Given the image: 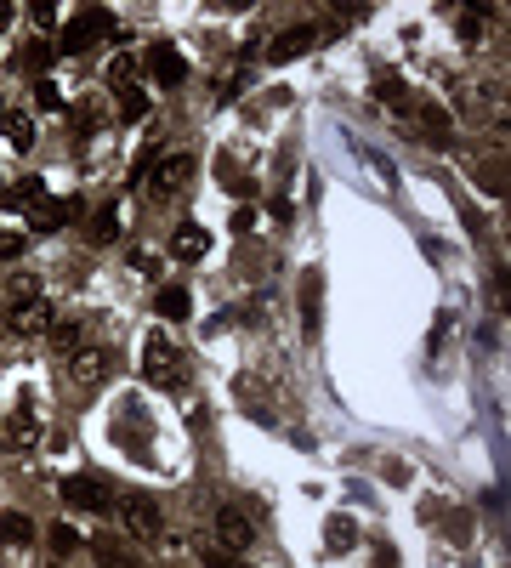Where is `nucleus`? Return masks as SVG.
I'll use <instances>...</instances> for the list:
<instances>
[{"label":"nucleus","mask_w":511,"mask_h":568,"mask_svg":"<svg viewBox=\"0 0 511 568\" xmlns=\"http://www.w3.org/2000/svg\"><path fill=\"white\" fill-rule=\"evenodd\" d=\"M6 23H12V6H6V0H0V29H6Z\"/></svg>","instance_id":"nucleus-36"},{"label":"nucleus","mask_w":511,"mask_h":568,"mask_svg":"<svg viewBox=\"0 0 511 568\" xmlns=\"http://www.w3.org/2000/svg\"><path fill=\"white\" fill-rule=\"evenodd\" d=\"M131 69H137V63H131V57H114V63H108V80H114V86H131Z\"/></svg>","instance_id":"nucleus-29"},{"label":"nucleus","mask_w":511,"mask_h":568,"mask_svg":"<svg viewBox=\"0 0 511 568\" xmlns=\"http://www.w3.org/2000/svg\"><path fill=\"white\" fill-rule=\"evenodd\" d=\"M46 330H52V307H46V296L12 307V336L18 341H35V336H46Z\"/></svg>","instance_id":"nucleus-9"},{"label":"nucleus","mask_w":511,"mask_h":568,"mask_svg":"<svg viewBox=\"0 0 511 568\" xmlns=\"http://www.w3.org/2000/svg\"><path fill=\"white\" fill-rule=\"evenodd\" d=\"M108 370H114V353H108V347H74V353H69V375L80 381V387L103 381Z\"/></svg>","instance_id":"nucleus-7"},{"label":"nucleus","mask_w":511,"mask_h":568,"mask_svg":"<svg viewBox=\"0 0 511 568\" xmlns=\"http://www.w3.org/2000/svg\"><path fill=\"white\" fill-rule=\"evenodd\" d=\"M159 313H165L171 324L188 319V313H194V302H188V284H165V290H159Z\"/></svg>","instance_id":"nucleus-15"},{"label":"nucleus","mask_w":511,"mask_h":568,"mask_svg":"<svg viewBox=\"0 0 511 568\" xmlns=\"http://www.w3.org/2000/svg\"><path fill=\"white\" fill-rule=\"evenodd\" d=\"M114 29H120V18H114L108 6H86V12L63 29V52H86V46H97V40L114 35Z\"/></svg>","instance_id":"nucleus-3"},{"label":"nucleus","mask_w":511,"mask_h":568,"mask_svg":"<svg viewBox=\"0 0 511 568\" xmlns=\"http://www.w3.org/2000/svg\"><path fill=\"white\" fill-rule=\"evenodd\" d=\"M35 517L29 512H18V506H6V512H0V546H29V540H35Z\"/></svg>","instance_id":"nucleus-12"},{"label":"nucleus","mask_w":511,"mask_h":568,"mask_svg":"<svg viewBox=\"0 0 511 568\" xmlns=\"http://www.w3.org/2000/svg\"><path fill=\"white\" fill-rule=\"evenodd\" d=\"M449 330H455V313H443L438 330H432V353H443V341H449Z\"/></svg>","instance_id":"nucleus-32"},{"label":"nucleus","mask_w":511,"mask_h":568,"mask_svg":"<svg viewBox=\"0 0 511 568\" xmlns=\"http://www.w3.org/2000/svg\"><path fill=\"white\" fill-rule=\"evenodd\" d=\"M46 336H52L57 347H69V353H74V347H80V319H52V330H46Z\"/></svg>","instance_id":"nucleus-23"},{"label":"nucleus","mask_w":511,"mask_h":568,"mask_svg":"<svg viewBox=\"0 0 511 568\" xmlns=\"http://www.w3.org/2000/svg\"><path fill=\"white\" fill-rule=\"evenodd\" d=\"M142 375H148L154 387L182 392L188 387V358H182V347L171 336H148V347H142Z\"/></svg>","instance_id":"nucleus-1"},{"label":"nucleus","mask_w":511,"mask_h":568,"mask_svg":"<svg viewBox=\"0 0 511 568\" xmlns=\"http://www.w3.org/2000/svg\"><path fill=\"white\" fill-rule=\"evenodd\" d=\"M131 267H137V273H159V256H142V250H137V256H131Z\"/></svg>","instance_id":"nucleus-35"},{"label":"nucleus","mask_w":511,"mask_h":568,"mask_svg":"<svg viewBox=\"0 0 511 568\" xmlns=\"http://www.w3.org/2000/svg\"><path fill=\"white\" fill-rule=\"evenodd\" d=\"M52 551H57V557H69V551H80V534L57 523V529H52Z\"/></svg>","instance_id":"nucleus-27"},{"label":"nucleus","mask_w":511,"mask_h":568,"mask_svg":"<svg viewBox=\"0 0 511 568\" xmlns=\"http://www.w3.org/2000/svg\"><path fill=\"white\" fill-rule=\"evenodd\" d=\"M0 131H6V137H12V148H18V154H23V148H35V125L23 120V114H12V120L0 125Z\"/></svg>","instance_id":"nucleus-22"},{"label":"nucleus","mask_w":511,"mask_h":568,"mask_svg":"<svg viewBox=\"0 0 511 568\" xmlns=\"http://www.w3.org/2000/svg\"><path fill=\"white\" fill-rule=\"evenodd\" d=\"M171 250H177L182 262H199V256L211 250V239H205V228H194V222H188V228H177V239H171Z\"/></svg>","instance_id":"nucleus-16"},{"label":"nucleus","mask_w":511,"mask_h":568,"mask_svg":"<svg viewBox=\"0 0 511 568\" xmlns=\"http://www.w3.org/2000/svg\"><path fill=\"white\" fill-rule=\"evenodd\" d=\"M23 250H29V239H23V233H12V228H0V262H18Z\"/></svg>","instance_id":"nucleus-25"},{"label":"nucleus","mask_w":511,"mask_h":568,"mask_svg":"<svg viewBox=\"0 0 511 568\" xmlns=\"http://www.w3.org/2000/svg\"><path fill=\"white\" fill-rule=\"evenodd\" d=\"M86 216V199H63V222H80Z\"/></svg>","instance_id":"nucleus-34"},{"label":"nucleus","mask_w":511,"mask_h":568,"mask_svg":"<svg viewBox=\"0 0 511 568\" xmlns=\"http://www.w3.org/2000/svg\"><path fill=\"white\" fill-rule=\"evenodd\" d=\"M358 540V529H353V517H330L324 523V546H335V551H347Z\"/></svg>","instance_id":"nucleus-19"},{"label":"nucleus","mask_w":511,"mask_h":568,"mask_svg":"<svg viewBox=\"0 0 511 568\" xmlns=\"http://www.w3.org/2000/svg\"><path fill=\"white\" fill-rule=\"evenodd\" d=\"M318 319H324V279L307 273L301 279V330H307V341L318 336Z\"/></svg>","instance_id":"nucleus-11"},{"label":"nucleus","mask_w":511,"mask_h":568,"mask_svg":"<svg viewBox=\"0 0 511 568\" xmlns=\"http://www.w3.org/2000/svg\"><path fill=\"white\" fill-rule=\"evenodd\" d=\"M91 551H97V563H103V568H148L137 551H125L120 540H108V534H97V540H91Z\"/></svg>","instance_id":"nucleus-14"},{"label":"nucleus","mask_w":511,"mask_h":568,"mask_svg":"<svg viewBox=\"0 0 511 568\" xmlns=\"http://www.w3.org/2000/svg\"><path fill=\"white\" fill-rule=\"evenodd\" d=\"M0 125H6V108H0Z\"/></svg>","instance_id":"nucleus-37"},{"label":"nucleus","mask_w":511,"mask_h":568,"mask_svg":"<svg viewBox=\"0 0 511 568\" xmlns=\"http://www.w3.org/2000/svg\"><path fill=\"white\" fill-rule=\"evenodd\" d=\"M477 182H483V188H489V194H506V171H500V160L477 165Z\"/></svg>","instance_id":"nucleus-26"},{"label":"nucleus","mask_w":511,"mask_h":568,"mask_svg":"<svg viewBox=\"0 0 511 568\" xmlns=\"http://www.w3.org/2000/svg\"><path fill=\"white\" fill-rule=\"evenodd\" d=\"M108 478H97V472H74V478H63V506H74V512H108Z\"/></svg>","instance_id":"nucleus-4"},{"label":"nucleus","mask_w":511,"mask_h":568,"mask_svg":"<svg viewBox=\"0 0 511 568\" xmlns=\"http://www.w3.org/2000/svg\"><path fill=\"white\" fill-rule=\"evenodd\" d=\"M330 29H335V23H330ZM330 29H290V35H279L273 46H267V57H273V63H284V57H296V52H307V46H318Z\"/></svg>","instance_id":"nucleus-13"},{"label":"nucleus","mask_w":511,"mask_h":568,"mask_svg":"<svg viewBox=\"0 0 511 568\" xmlns=\"http://www.w3.org/2000/svg\"><path fill=\"white\" fill-rule=\"evenodd\" d=\"M108 239H120V216L97 211V216H91V245H108Z\"/></svg>","instance_id":"nucleus-21"},{"label":"nucleus","mask_w":511,"mask_h":568,"mask_svg":"<svg viewBox=\"0 0 511 568\" xmlns=\"http://www.w3.org/2000/svg\"><path fill=\"white\" fill-rule=\"evenodd\" d=\"M29 228L35 233L63 228V199H35V205H29Z\"/></svg>","instance_id":"nucleus-17"},{"label":"nucleus","mask_w":511,"mask_h":568,"mask_svg":"<svg viewBox=\"0 0 511 568\" xmlns=\"http://www.w3.org/2000/svg\"><path fill=\"white\" fill-rule=\"evenodd\" d=\"M148 74H154L159 86H182V80H188V63H182L177 46L159 40V46H148Z\"/></svg>","instance_id":"nucleus-8"},{"label":"nucleus","mask_w":511,"mask_h":568,"mask_svg":"<svg viewBox=\"0 0 511 568\" xmlns=\"http://www.w3.org/2000/svg\"><path fill=\"white\" fill-rule=\"evenodd\" d=\"M120 108H125V120H142V114H148V91L125 86V91H120Z\"/></svg>","instance_id":"nucleus-24"},{"label":"nucleus","mask_w":511,"mask_h":568,"mask_svg":"<svg viewBox=\"0 0 511 568\" xmlns=\"http://www.w3.org/2000/svg\"><path fill=\"white\" fill-rule=\"evenodd\" d=\"M188 177H194V154H165V160L154 165V194H159V199L177 194Z\"/></svg>","instance_id":"nucleus-10"},{"label":"nucleus","mask_w":511,"mask_h":568,"mask_svg":"<svg viewBox=\"0 0 511 568\" xmlns=\"http://www.w3.org/2000/svg\"><path fill=\"white\" fill-rule=\"evenodd\" d=\"M199 568H245V557L239 551H228V546H199Z\"/></svg>","instance_id":"nucleus-18"},{"label":"nucleus","mask_w":511,"mask_h":568,"mask_svg":"<svg viewBox=\"0 0 511 568\" xmlns=\"http://www.w3.org/2000/svg\"><path fill=\"white\" fill-rule=\"evenodd\" d=\"M108 506H114V517H120V529L131 534V540H154V534L165 529V517H159V506L148 495H114Z\"/></svg>","instance_id":"nucleus-2"},{"label":"nucleus","mask_w":511,"mask_h":568,"mask_svg":"<svg viewBox=\"0 0 511 568\" xmlns=\"http://www.w3.org/2000/svg\"><path fill=\"white\" fill-rule=\"evenodd\" d=\"M35 444H40V415H35V404L12 409V415L0 421V449H35Z\"/></svg>","instance_id":"nucleus-6"},{"label":"nucleus","mask_w":511,"mask_h":568,"mask_svg":"<svg viewBox=\"0 0 511 568\" xmlns=\"http://www.w3.org/2000/svg\"><path fill=\"white\" fill-rule=\"evenodd\" d=\"M18 199H29V205H35V199H46V188H40V177H23L18 188H12V205H18Z\"/></svg>","instance_id":"nucleus-28"},{"label":"nucleus","mask_w":511,"mask_h":568,"mask_svg":"<svg viewBox=\"0 0 511 568\" xmlns=\"http://www.w3.org/2000/svg\"><path fill=\"white\" fill-rule=\"evenodd\" d=\"M250 540H256V523H250L245 506H216V546L245 551Z\"/></svg>","instance_id":"nucleus-5"},{"label":"nucleus","mask_w":511,"mask_h":568,"mask_svg":"<svg viewBox=\"0 0 511 568\" xmlns=\"http://www.w3.org/2000/svg\"><path fill=\"white\" fill-rule=\"evenodd\" d=\"M6 296H12V307H23V302H40V279H35V273H12V284H6Z\"/></svg>","instance_id":"nucleus-20"},{"label":"nucleus","mask_w":511,"mask_h":568,"mask_svg":"<svg viewBox=\"0 0 511 568\" xmlns=\"http://www.w3.org/2000/svg\"><path fill=\"white\" fill-rule=\"evenodd\" d=\"M35 97H40V108H63V91H57L52 80H40V86H35Z\"/></svg>","instance_id":"nucleus-31"},{"label":"nucleus","mask_w":511,"mask_h":568,"mask_svg":"<svg viewBox=\"0 0 511 568\" xmlns=\"http://www.w3.org/2000/svg\"><path fill=\"white\" fill-rule=\"evenodd\" d=\"M23 57H29V63H35V69H52V46H46V40H35V46H29V52H23Z\"/></svg>","instance_id":"nucleus-30"},{"label":"nucleus","mask_w":511,"mask_h":568,"mask_svg":"<svg viewBox=\"0 0 511 568\" xmlns=\"http://www.w3.org/2000/svg\"><path fill=\"white\" fill-rule=\"evenodd\" d=\"M74 131H80V137H91V131H97V108H80V114H74Z\"/></svg>","instance_id":"nucleus-33"}]
</instances>
